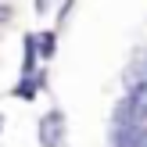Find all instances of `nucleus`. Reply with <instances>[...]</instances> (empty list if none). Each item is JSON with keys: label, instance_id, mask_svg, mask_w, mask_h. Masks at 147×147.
<instances>
[{"label": "nucleus", "instance_id": "nucleus-4", "mask_svg": "<svg viewBox=\"0 0 147 147\" xmlns=\"http://www.w3.org/2000/svg\"><path fill=\"white\" fill-rule=\"evenodd\" d=\"M36 54H40V40L36 36H25V50H22V72L25 76L36 72Z\"/></svg>", "mask_w": 147, "mask_h": 147}, {"label": "nucleus", "instance_id": "nucleus-7", "mask_svg": "<svg viewBox=\"0 0 147 147\" xmlns=\"http://www.w3.org/2000/svg\"><path fill=\"white\" fill-rule=\"evenodd\" d=\"M0 129H4V115H0Z\"/></svg>", "mask_w": 147, "mask_h": 147}, {"label": "nucleus", "instance_id": "nucleus-6", "mask_svg": "<svg viewBox=\"0 0 147 147\" xmlns=\"http://www.w3.org/2000/svg\"><path fill=\"white\" fill-rule=\"evenodd\" d=\"M36 40H40V54L43 57L54 54V47H57V43H54V32H43V36H36Z\"/></svg>", "mask_w": 147, "mask_h": 147}, {"label": "nucleus", "instance_id": "nucleus-2", "mask_svg": "<svg viewBox=\"0 0 147 147\" xmlns=\"http://www.w3.org/2000/svg\"><path fill=\"white\" fill-rule=\"evenodd\" d=\"M126 100H129V119H133V126L147 122V79L133 86V93H129Z\"/></svg>", "mask_w": 147, "mask_h": 147}, {"label": "nucleus", "instance_id": "nucleus-1", "mask_svg": "<svg viewBox=\"0 0 147 147\" xmlns=\"http://www.w3.org/2000/svg\"><path fill=\"white\" fill-rule=\"evenodd\" d=\"M61 133H65V115L61 111L43 115V122H40V144L43 147H57L61 144Z\"/></svg>", "mask_w": 147, "mask_h": 147}, {"label": "nucleus", "instance_id": "nucleus-3", "mask_svg": "<svg viewBox=\"0 0 147 147\" xmlns=\"http://www.w3.org/2000/svg\"><path fill=\"white\" fill-rule=\"evenodd\" d=\"M115 147H147V126L115 129Z\"/></svg>", "mask_w": 147, "mask_h": 147}, {"label": "nucleus", "instance_id": "nucleus-5", "mask_svg": "<svg viewBox=\"0 0 147 147\" xmlns=\"http://www.w3.org/2000/svg\"><path fill=\"white\" fill-rule=\"evenodd\" d=\"M43 79L40 76H32V79H22L18 86H14V97H22V100H32V93H36V86H40Z\"/></svg>", "mask_w": 147, "mask_h": 147}]
</instances>
